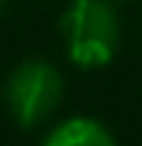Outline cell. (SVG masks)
<instances>
[{"label":"cell","mask_w":142,"mask_h":146,"mask_svg":"<svg viewBox=\"0 0 142 146\" xmlns=\"http://www.w3.org/2000/svg\"><path fill=\"white\" fill-rule=\"evenodd\" d=\"M65 53L80 68H102L117 56L120 22L108 0H71L62 13Z\"/></svg>","instance_id":"cell-1"},{"label":"cell","mask_w":142,"mask_h":146,"mask_svg":"<svg viewBox=\"0 0 142 146\" xmlns=\"http://www.w3.org/2000/svg\"><path fill=\"white\" fill-rule=\"evenodd\" d=\"M62 103V75L46 59H25L6 81V109L19 127H37Z\"/></svg>","instance_id":"cell-2"},{"label":"cell","mask_w":142,"mask_h":146,"mask_svg":"<svg viewBox=\"0 0 142 146\" xmlns=\"http://www.w3.org/2000/svg\"><path fill=\"white\" fill-rule=\"evenodd\" d=\"M43 143L46 146H111L114 134L96 118H68L43 137Z\"/></svg>","instance_id":"cell-3"},{"label":"cell","mask_w":142,"mask_h":146,"mask_svg":"<svg viewBox=\"0 0 142 146\" xmlns=\"http://www.w3.org/2000/svg\"><path fill=\"white\" fill-rule=\"evenodd\" d=\"M9 3H12V0H0V16H3L6 9H9Z\"/></svg>","instance_id":"cell-4"}]
</instances>
